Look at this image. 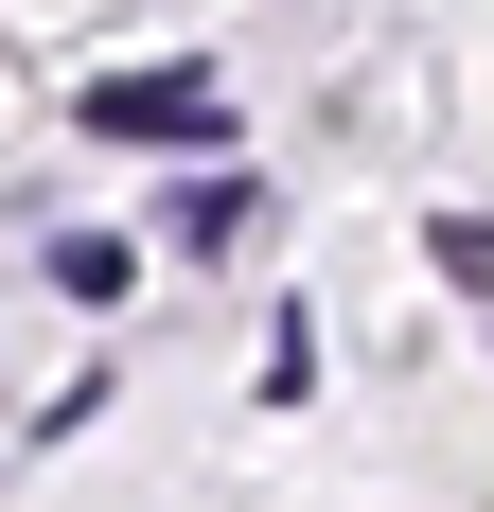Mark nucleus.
Instances as JSON below:
<instances>
[{
	"instance_id": "obj_1",
	"label": "nucleus",
	"mask_w": 494,
	"mask_h": 512,
	"mask_svg": "<svg viewBox=\"0 0 494 512\" xmlns=\"http://www.w3.org/2000/svg\"><path fill=\"white\" fill-rule=\"evenodd\" d=\"M89 142H212V89L195 71H124V89H89Z\"/></svg>"
}]
</instances>
